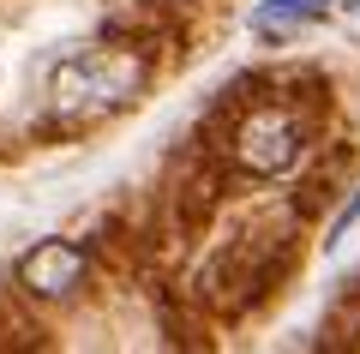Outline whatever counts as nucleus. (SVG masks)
<instances>
[{"label":"nucleus","instance_id":"1","mask_svg":"<svg viewBox=\"0 0 360 354\" xmlns=\"http://www.w3.org/2000/svg\"><path fill=\"white\" fill-rule=\"evenodd\" d=\"M144 61L132 49H108V54H66L49 78V102L60 120H96V114L127 108L144 90Z\"/></svg>","mask_w":360,"mask_h":354},{"label":"nucleus","instance_id":"2","mask_svg":"<svg viewBox=\"0 0 360 354\" xmlns=\"http://www.w3.org/2000/svg\"><path fill=\"white\" fill-rule=\"evenodd\" d=\"M234 168L240 175H258V180H276L300 163L307 151V127H300V114L283 108V102H258L252 114H240V127H234Z\"/></svg>","mask_w":360,"mask_h":354},{"label":"nucleus","instance_id":"3","mask_svg":"<svg viewBox=\"0 0 360 354\" xmlns=\"http://www.w3.org/2000/svg\"><path fill=\"white\" fill-rule=\"evenodd\" d=\"M18 289L25 294H37V301H66V294L84 282V246H72V241H42V246H30L25 258H18Z\"/></svg>","mask_w":360,"mask_h":354},{"label":"nucleus","instance_id":"4","mask_svg":"<svg viewBox=\"0 0 360 354\" xmlns=\"http://www.w3.org/2000/svg\"><path fill=\"white\" fill-rule=\"evenodd\" d=\"M312 18H324V0H264L252 13V30L264 42H283V37H295L300 25H312Z\"/></svg>","mask_w":360,"mask_h":354},{"label":"nucleus","instance_id":"5","mask_svg":"<svg viewBox=\"0 0 360 354\" xmlns=\"http://www.w3.org/2000/svg\"><path fill=\"white\" fill-rule=\"evenodd\" d=\"M354 222H360V192H354V198L342 204V210H336V222H330V241H324V246H336V241H342V234H348Z\"/></svg>","mask_w":360,"mask_h":354}]
</instances>
